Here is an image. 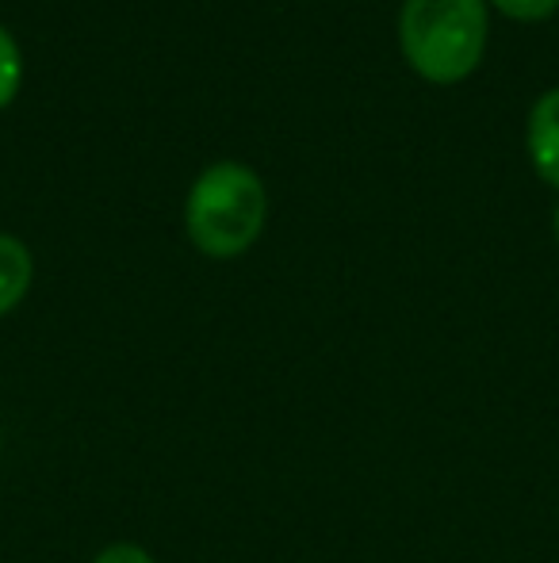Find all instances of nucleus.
<instances>
[{
  "label": "nucleus",
  "instance_id": "obj_1",
  "mask_svg": "<svg viewBox=\"0 0 559 563\" xmlns=\"http://www.w3.org/2000/svg\"><path fill=\"white\" fill-rule=\"evenodd\" d=\"M269 196L249 165L215 162L195 177L185 200V230L200 253L215 261L242 257L261 238Z\"/></svg>",
  "mask_w": 559,
  "mask_h": 563
},
{
  "label": "nucleus",
  "instance_id": "obj_2",
  "mask_svg": "<svg viewBox=\"0 0 559 563\" xmlns=\"http://www.w3.org/2000/svg\"><path fill=\"white\" fill-rule=\"evenodd\" d=\"M487 0H403L399 43L414 74L433 85H456L483 62Z\"/></svg>",
  "mask_w": 559,
  "mask_h": 563
},
{
  "label": "nucleus",
  "instance_id": "obj_3",
  "mask_svg": "<svg viewBox=\"0 0 559 563\" xmlns=\"http://www.w3.org/2000/svg\"><path fill=\"white\" fill-rule=\"evenodd\" d=\"M525 150L545 185L559 188V89H548L537 97L525 126Z\"/></svg>",
  "mask_w": 559,
  "mask_h": 563
},
{
  "label": "nucleus",
  "instance_id": "obj_4",
  "mask_svg": "<svg viewBox=\"0 0 559 563\" xmlns=\"http://www.w3.org/2000/svg\"><path fill=\"white\" fill-rule=\"evenodd\" d=\"M35 280V257L15 234H0V314L15 311Z\"/></svg>",
  "mask_w": 559,
  "mask_h": 563
},
{
  "label": "nucleus",
  "instance_id": "obj_5",
  "mask_svg": "<svg viewBox=\"0 0 559 563\" xmlns=\"http://www.w3.org/2000/svg\"><path fill=\"white\" fill-rule=\"evenodd\" d=\"M23 85V58H20V46H15L12 31L0 23V108H8L15 100Z\"/></svg>",
  "mask_w": 559,
  "mask_h": 563
},
{
  "label": "nucleus",
  "instance_id": "obj_6",
  "mask_svg": "<svg viewBox=\"0 0 559 563\" xmlns=\"http://www.w3.org/2000/svg\"><path fill=\"white\" fill-rule=\"evenodd\" d=\"M487 4H494L502 15H510V20L537 23V20H548V15H556L559 0H487Z\"/></svg>",
  "mask_w": 559,
  "mask_h": 563
},
{
  "label": "nucleus",
  "instance_id": "obj_7",
  "mask_svg": "<svg viewBox=\"0 0 559 563\" xmlns=\"http://www.w3.org/2000/svg\"><path fill=\"white\" fill-rule=\"evenodd\" d=\"M92 563H154V556H149L142 544H127V541H120V544H108L104 552H100Z\"/></svg>",
  "mask_w": 559,
  "mask_h": 563
},
{
  "label": "nucleus",
  "instance_id": "obj_8",
  "mask_svg": "<svg viewBox=\"0 0 559 563\" xmlns=\"http://www.w3.org/2000/svg\"><path fill=\"white\" fill-rule=\"evenodd\" d=\"M552 230H556V242H559V208H556V219H552Z\"/></svg>",
  "mask_w": 559,
  "mask_h": 563
}]
</instances>
